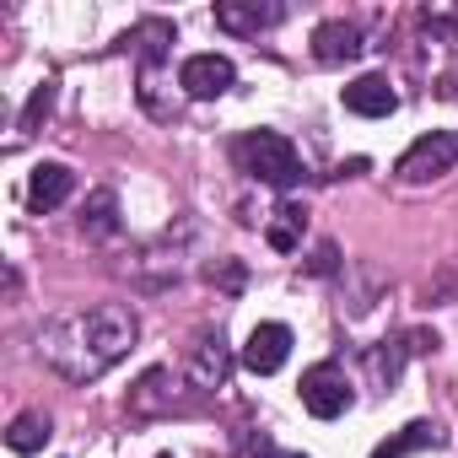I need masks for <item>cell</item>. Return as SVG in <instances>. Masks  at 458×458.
Returning <instances> with one entry per match:
<instances>
[{
    "label": "cell",
    "instance_id": "1",
    "mask_svg": "<svg viewBox=\"0 0 458 458\" xmlns=\"http://www.w3.org/2000/svg\"><path fill=\"white\" fill-rule=\"evenodd\" d=\"M135 340V318L119 313V308H92V313H71L60 318L49 335H44V361L55 372H65L71 383H87V377H103Z\"/></svg>",
    "mask_w": 458,
    "mask_h": 458
},
{
    "label": "cell",
    "instance_id": "2",
    "mask_svg": "<svg viewBox=\"0 0 458 458\" xmlns=\"http://www.w3.org/2000/svg\"><path fill=\"white\" fill-rule=\"evenodd\" d=\"M233 157H238L243 173H254V178L270 183V189H292V183L302 178V157H297V146H292L286 135H276V130H254V135H243V140L233 146Z\"/></svg>",
    "mask_w": 458,
    "mask_h": 458
},
{
    "label": "cell",
    "instance_id": "3",
    "mask_svg": "<svg viewBox=\"0 0 458 458\" xmlns=\"http://www.w3.org/2000/svg\"><path fill=\"white\" fill-rule=\"evenodd\" d=\"M453 162H458V130H431L394 162V173L404 183H426V178H442Z\"/></svg>",
    "mask_w": 458,
    "mask_h": 458
},
{
    "label": "cell",
    "instance_id": "4",
    "mask_svg": "<svg viewBox=\"0 0 458 458\" xmlns=\"http://www.w3.org/2000/svg\"><path fill=\"white\" fill-rule=\"evenodd\" d=\"M302 404H308V415H318V420L345 415V410H351V383H345V372H340L335 361L308 367V372H302Z\"/></svg>",
    "mask_w": 458,
    "mask_h": 458
},
{
    "label": "cell",
    "instance_id": "5",
    "mask_svg": "<svg viewBox=\"0 0 458 458\" xmlns=\"http://www.w3.org/2000/svg\"><path fill=\"white\" fill-rule=\"evenodd\" d=\"M286 356H292V329H286V324H259V329L249 335V345H243V367L259 372V377L281 372Z\"/></svg>",
    "mask_w": 458,
    "mask_h": 458
},
{
    "label": "cell",
    "instance_id": "6",
    "mask_svg": "<svg viewBox=\"0 0 458 458\" xmlns=\"http://www.w3.org/2000/svg\"><path fill=\"white\" fill-rule=\"evenodd\" d=\"M178 87L189 98H221L226 87H233V60H221V55H189L183 71H178Z\"/></svg>",
    "mask_w": 458,
    "mask_h": 458
},
{
    "label": "cell",
    "instance_id": "7",
    "mask_svg": "<svg viewBox=\"0 0 458 458\" xmlns=\"http://www.w3.org/2000/svg\"><path fill=\"white\" fill-rule=\"evenodd\" d=\"M340 98H345V108H351V114H361V119H383V114H394V108H399V92H394L383 76H356Z\"/></svg>",
    "mask_w": 458,
    "mask_h": 458
},
{
    "label": "cell",
    "instance_id": "8",
    "mask_svg": "<svg viewBox=\"0 0 458 458\" xmlns=\"http://www.w3.org/2000/svg\"><path fill=\"white\" fill-rule=\"evenodd\" d=\"M356 55H361V28L356 22H324L313 33V60L318 65H345Z\"/></svg>",
    "mask_w": 458,
    "mask_h": 458
},
{
    "label": "cell",
    "instance_id": "9",
    "mask_svg": "<svg viewBox=\"0 0 458 458\" xmlns=\"http://www.w3.org/2000/svg\"><path fill=\"white\" fill-rule=\"evenodd\" d=\"M71 183H76V178H71L65 162H38L33 178H28V205H33V210H55V205H65Z\"/></svg>",
    "mask_w": 458,
    "mask_h": 458
},
{
    "label": "cell",
    "instance_id": "10",
    "mask_svg": "<svg viewBox=\"0 0 458 458\" xmlns=\"http://www.w3.org/2000/svg\"><path fill=\"white\" fill-rule=\"evenodd\" d=\"M216 22L226 33H259L270 22H281V6H216Z\"/></svg>",
    "mask_w": 458,
    "mask_h": 458
},
{
    "label": "cell",
    "instance_id": "11",
    "mask_svg": "<svg viewBox=\"0 0 458 458\" xmlns=\"http://www.w3.org/2000/svg\"><path fill=\"white\" fill-rule=\"evenodd\" d=\"M49 415H38V410H28V415H17L12 420V431H6V442H12V453H38L44 442H49Z\"/></svg>",
    "mask_w": 458,
    "mask_h": 458
},
{
    "label": "cell",
    "instance_id": "12",
    "mask_svg": "<svg viewBox=\"0 0 458 458\" xmlns=\"http://www.w3.org/2000/svg\"><path fill=\"white\" fill-rule=\"evenodd\" d=\"M221 377H226V351H221V340H205L194 351V383L199 388H216Z\"/></svg>",
    "mask_w": 458,
    "mask_h": 458
},
{
    "label": "cell",
    "instance_id": "13",
    "mask_svg": "<svg viewBox=\"0 0 458 458\" xmlns=\"http://www.w3.org/2000/svg\"><path fill=\"white\" fill-rule=\"evenodd\" d=\"M431 442H437V426H426V420H420V426H404L394 442H383L372 458H404V453H415V447H431Z\"/></svg>",
    "mask_w": 458,
    "mask_h": 458
},
{
    "label": "cell",
    "instance_id": "14",
    "mask_svg": "<svg viewBox=\"0 0 458 458\" xmlns=\"http://www.w3.org/2000/svg\"><path fill=\"white\" fill-rule=\"evenodd\" d=\"M49 108H55V81H44V87H38V92L28 98V114H22V130H33V124H38V119H44Z\"/></svg>",
    "mask_w": 458,
    "mask_h": 458
},
{
    "label": "cell",
    "instance_id": "15",
    "mask_svg": "<svg viewBox=\"0 0 458 458\" xmlns=\"http://www.w3.org/2000/svg\"><path fill=\"white\" fill-rule=\"evenodd\" d=\"M87 233H114V194H98L92 199V221H81Z\"/></svg>",
    "mask_w": 458,
    "mask_h": 458
},
{
    "label": "cell",
    "instance_id": "16",
    "mask_svg": "<svg viewBox=\"0 0 458 458\" xmlns=\"http://www.w3.org/2000/svg\"><path fill=\"white\" fill-rule=\"evenodd\" d=\"M281 216H286V221H281V226H270V243H276V249H297V210L286 205Z\"/></svg>",
    "mask_w": 458,
    "mask_h": 458
},
{
    "label": "cell",
    "instance_id": "17",
    "mask_svg": "<svg viewBox=\"0 0 458 458\" xmlns=\"http://www.w3.org/2000/svg\"><path fill=\"white\" fill-rule=\"evenodd\" d=\"M286 458H302V453H286Z\"/></svg>",
    "mask_w": 458,
    "mask_h": 458
},
{
    "label": "cell",
    "instance_id": "18",
    "mask_svg": "<svg viewBox=\"0 0 458 458\" xmlns=\"http://www.w3.org/2000/svg\"><path fill=\"white\" fill-rule=\"evenodd\" d=\"M162 458H167V453H162Z\"/></svg>",
    "mask_w": 458,
    "mask_h": 458
}]
</instances>
